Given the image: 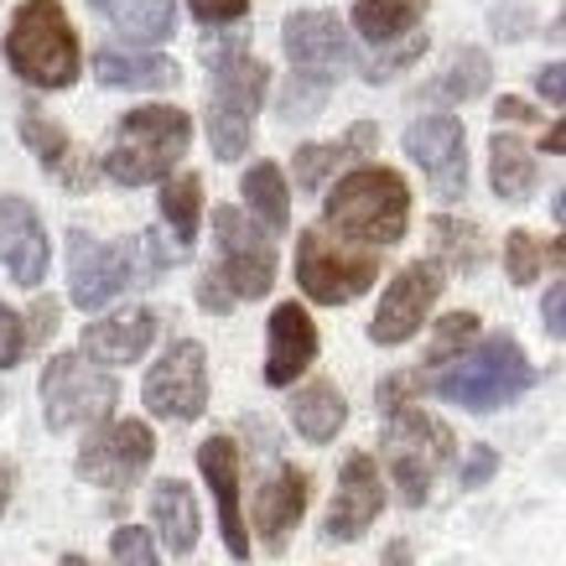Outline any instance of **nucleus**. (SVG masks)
I'll return each mask as SVG.
<instances>
[{
	"mask_svg": "<svg viewBox=\"0 0 566 566\" xmlns=\"http://www.w3.org/2000/svg\"><path fill=\"white\" fill-rule=\"evenodd\" d=\"M203 57L213 69V84H208V146H213L219 161H240L250 151V130H255V115L265 104V88H271V69L244 42H219Z\"/></svg>",
	"mask_w": 566,
	"mask_h": 566,
	"instance_id": "nucleus-1",
	"label": "nucleus"
},
{
	"mask_svg": "<svg viewBox=\"0 0 566 566\" xmlns=\"http://www.w3.org/2000/svg\"><path fill=\"white\" fill-rule=\"evenodd\" d=\"M6 63L21 84L32 88H69L84 73V52L73 36L57 0H21L11 32H6Z\"/></svg>",
	"mask_w": 566,
	"mask_h": 566,
	"instance_id": "nucleus-2",
	"label": "nucleus"
},
{
	"mask_svg": "<svg viewBox=\"0 0 566 566\" xmlns=\"http://www.w3.org/2000/svg\"><path fill=\"white\" fill-rule=\"evenodd\" d=\"M323 219L338 234H348V240L369 244V250H385L411 223V188L390 167H359V172L338 177V188L327 192Z\"/></svg>",
	"mask_w": 566,
	"mask_h": 566,
	"instance_id": "nucleus-3",
	"label": "nucleus"
},
{
	"mask_svg": "<svg viewBox=\"0 0 566 566\" xmlns=\"http://www.w3.org/2000/svg\"><path fill=\"white\" fill-rule=\"evenodd\" d=\"M192 146V120L177 104H146L130 109L115 130V146L104 156V177L120 188H146L161 182Z\"/></svg>",
	"mask_w": 566,
	"mask_h": 566,
	"instance_id": "nucleus-4",
	"label": "nucleus"
},
{
	"mask_svg": "<svg viewBox=\"0 0 566 566\" xmlns=\"http://www.w3.org/2000/svg\"><path fill=\"white\" fill-rule=\"evenodd\" d=\"M531 385H535V369L525 364L515 338H489V344H479L468 359H452V369H447L431 390L473 416H489V411H499V406H515Z\"/></svg>",
	"mask_w": 566,
	"mask_h": 566,
	"instance_id": "nucleus-5",
	"label": "nucleus"
},
{
	"mask_svg": "<svg viewBox=\"0 0 566 566\" xmlns=\"http://www.w3.org/2000/svg\"><path fill=\"white\" fill-rule=\"evenodd\" d=\"M115 400H120L115 375L84 364L78 354H57L42 369V416H48V431H73V427L109 421Z\"/></svg>",
	"mask_w": 566,
	"mask_h": 566,
	"instance_id": "nucleus-6",
	"label": "nucleus"
},
{
	"mask_svg": "<svg viewBox=\"0 0 566 566\" xmlns=\"http://www.w3.org/2000/svg\"><path fill=\"white\" fill-rule=\"evenodd\" d=\"M375 275H379L375 250H348V244L327 240L323 229H307L296 240V281L323 307H348L354 296L375 286Z\"/></svg>",
	"mask_w": 566,
	"mask_h": 566,
	"instance_id": "nucleus-7",
	"label": "nucleus"
},
{
	"mask_svg": "<svg viewBox=\"0 0 566 566\" xmlns=\"http://www.w3.org/2000/svg\"><path fill=\"white\" fill-rule=\"evenodd\" d=\"M385 447H390V473H395L400 499H406L411 510H421V504L431 499V479H437V468H442L447 452H452V431H447L442 421H431L427 411L400 406V411H390Z\"/></svg>",
	"mask_w": 566,
	"mask_h": 566,
	"instance_id": "nucleus-8",
	"label": "nucleus"
},
{
	"mask_svg": "<svg viewBox=\"0 0 566 566\" xmlns=\"http://www.w3.org/2000/svg\"><path fill=\"white\" fill-rule=\"evenodd\" d=\"M213 234H219V265L213 275L234 302L265 296L275 286V250L240 208H213Z\"/></svg>",
	"mask_w": 566,
	"mask_h": 566,
	"instance_id": "nucleus-9",
	"label": "nucleus"
},
{
	"mask_svg": "<svg viewBox=\"0 0 566 566\" xmlns=\"http://www.w3.org/2000/svg\"><path fill=\"white\" fill-rule=\"evenodd\" d=\"M208 406V354L203 344H172L146 375V411L156 421H198Z\"/></svg>",
	"mask_w": 566,
	"mask_h": 566,
	"instance_id": "nucleus-10",
	"label": "nucleus"
},
{
	"mask_svg": "<svg viewBox=\"0 0 566 566\" xmlns=\"http://www.w3.org/2000/svg\"><path fill=\"white\" fill-rule=\"evenodd\" d=\"M156 458V437L146 421H109L99 437H88L84 452H78V479L99 483L109 494H125L130 483L151 468Z\"/></svg>",
	"mask_w": 566,
	"mask_h": 566,
	"instance_id": "nucleus-11",
	"label": "nucleus"
},
{
	"mask_svg": "<svg viewBox=\"0 0 566 566\" xmlns=\"http://www.w3.org/2000/svg\"><path fill=\"white\" fill-rule=\"evenodd\" d=\"M442 286H447L442 265H431V260L406 265V271L385 286V296H379V312H375V323H369V338H375L379 348H395V344H406V338H416L421 323H427V312L437 307Z\"/></svg>",
	"mask_w": 566,
	"mask_h": 566,
	"instance_id": "nucleus-12",
	"label": "nucleus"
},
{
	"mask_svg": "<svg viewBox=\"0 0 566 566\" xmlns=\"http://www.w3.org/2000/svg\"><path fill=\"white\" fill-rule=\"evenodd\" d=\"M406 156L431 177V192L437 198H463L468 192V136L463 120L452 115H427L406 130Z\"/></svg>",
	"mask_w": 566,
	"mask_h": 566,
	"instance_id": "nucleus-13",
	"label": "nucleus"
},
{
	"mask_svg": "<svg viewBox=\"0 0 566 566\" xmlns=\"http://www.w3.org/2000/svg\"><path fill=\"white\" fill-rule=\"evenodd\" d=\"M125 286H136L130 275V250L125 244H99L84 229L69 234V296L73 307L99 312L104 302H115Z\"/></svg>",
	"mask_w": 566,
	"mask_h": 566,
	"instance_id": "nucleus-14",
	"label": "nucleus"
},
{
	"mask_svg": "<svg viewBox=\"0 0 566 566\" xmlns=\"http://www.w3.org/2000/svg\"><path fill=\"white\" fill-rule=\"evenodd\" d=\"M281 42L292 52L296 73H312V78H338V73L354 69V42H348L344 21L327 17V11H296L281 27Z\"/></svg>",
	"mask_w": 566,
	"mask_h": 566,
	"instance_id": "nucleus-15",
	"label": "nucleus"
},
{
	"mask_svg": "<svg viewBox=\"0 0 566 566\" xmlns=\"http://www.w3.org/2000/svg\"><path fill=\"white\" fill-rule=\"evenodd\" d=\"M385 510V479H379V463L369 452H354L338 473V494H333V510L323 520L327 541H359L369 525Z\"/></svg>",
	"mask_w": 566,
	"mask_h": 566,
	"instance_id": "nucleus-16",
	"label": "nucleus"
},
{
	"mask_svg": "<svg viewBox=\"0 0 566 566\" xmlns=\"http://www.w3.org/2000/svg\"><path fill=\"white\" fill-rule=\"evenodd\" d=\"M0 260L17 286H42L48 281V229L36 219V208L27 198H0Z\"/></svg>",
	"mask_w": 566,
	"mask_h": 566,
	"instance_id": "nucleus-17",
	"label": "nucleus"
},
{
	"mask_svg": "<svg viewBox=\"0 0 566 566\" xmlns=\"http://www.w3.org/2000/svg\"><path fill=\"white\" fill-rule=\"evenodd\" d=\"M198 473L208 479L213 489V504H219V531H223V546L234 562L250 556V531H244V515H240V447L229 437H208L198 447Z\"/></svg>",
	"mask_w": 566,
	"mask_h": 566,
	"instance_id": "nucleus-18",
	"label": "nucleus"
},
{
	"mask_svg": "<svg viewBox=\"0 0 566 566\" xmlns=\"http://www.w3.org/2000/svg\"><path fill=\"white\" fill-rule=\"evenodd\" d=\"M317 359V323L307 317V307L281 302L271 312V344H265V385L286 390L296 385V375Z\"/></svg>",
	"mask_w": 566,
	"mask_h": 566,
	"instance_id": "nucleus-19",
	"label": "nucleus"
},
{
	"mask_svg": "<svg viewBox=\"0 0 566 566\" xmlns=\"http://www.w3.org/2000/svg\"><path fill=\"white\" fill-rule=\"evenodd\" d=\"M307 473L302 468H275V479L255 494V531L265 551H281L286 535L296 531V520L307 515Z\"/></svg>",
	"mask_w": 566,
	"mask_h": 566,
	"instance_id": "nucleus-20",
	"label": "nucleus"
},
{
	"mask_svg": "<svg viewBox=\"0 0 566 566\" xmlns=\"http://www.w3.org/2000/svg\"><path fill=\"white\" fill-rule=\"evenodd\" d=\"M21 136H27V146L36 151V161H42L63 188H73V192L94 188V161H84L78 146L69 140V130H63L57 120H48L42 109H21Z\"/></svg>",
	"mask_w": 566,
	"mask_h": 566,
	"instance_id": "nucleus-21",
	"label": "nucleus"
},
{
	"mask_svg": "<svg viewBox=\"0 0 566 566\" xmlns=\"http://www.w3.org/2000/svg\"><path fill=\"white\" fill-rule=\"evenodd\" d=\"M156 338V317L146 307H130V312H115L104 323H88L84 327V354L94 364H136Z\"/></svg>",
	"mask_w": 566,
	"mask_h": 566,
	"instance_id": "nucleus-22",
	"label": "nucleus"
},
{
	"mask_svg": "<svg viewBox=\"0 0 566 566\" xmlns=\"http://www.w3.org/2000/svg\"><path fill=\"white\" fill-rule=\"evenodd\" d=\"M151 525L161 531V546L172 556H188L198 546L203 520H198V499H192V489L182 479H161L151 489Z\"/></svg>",
	"mask_w": 566,
	"mask_h": 566,
	"instance_id": "nucleus-23",
	"label": "nucleus"
},
{
	"mask_svg": "<svg viewBox=\"0 0 566 566\" xmlns=\"http://www.w3.org/2000/svg\"><path fill=\"white\" fill-rule=\"evenodd\" d=\"M94 78H99L104 88H172L177 63L172 57H156V52L99 48L94 52Z\"/></svg>",
	"mask_w": 566,
	"mask_h": 566,
	"instance_id": "nucleus-24",
	"label": "nucleus"
},
{
	"mask_svg": "<svg viewBox=\"0 0 566 566\" xmlns=\"http://www.w3.org/2000/svg\"><path fill=\"white\" fill-rule=\"evenodd\" d=\"M88 6L130 42H167L177 32L172 0H88Z\"/></svg>",
	"mask_w": 566,
	"mask_h": 566,
	"instance_id": "nucleus-25",
	"label": "nucleus"
},
{
	"mask_svg": "<svg viewBox=\"0 0 566 566\" xmlns=\"http://www.w3.org/2000/svg\"><path fill=\"white\" fill-rule=\"evenodd\" d=\"M344 421H348V400L338 385L312 379V385H302V390L292 395V427L302 431L307 442H333Z\"/></svg>",
	"mask_w": 566,
	"mask_h": 566,
	"instance_id": "nucleus-26",
	"label": "nucleus"
},
{
	"mask_svg": "<svg viewBox=\"0 0 566 566\" xmlns=\"http://www.w3.org/2000/svg\"><path fill=\"white\" fill-rule=\"evenodd\" d=\"M375 140H379V130L369 120H359L354 130H348V140H333V146H302V151H296V188L317 192V188H323V177L338 172L348 156L375 151Z\"/></svg>",
	"mask_w": 566,
	"mask_h": 566,
	"instance_id": "nucleus-27",
	"label": "nucleus"
},
{
	"mask_svg": "<svg viewBox=\"0 0 566 566\" xmlns=\"http://www.w3.org/2000/svg\"><path fill=\"white\" fill-rule=\"evenodd\" d=\"M244 203H250V213H255L271 234H281L286 223H292V192H286V177H281V167L275 161H255L250 172H244Z\"/></svg>",
	"mask_w": 566,
	"mask_h": 566,
	"instance_id": "nucleus-28",
	"label": "nucleus"
},
{
	"mask_svg": "<svg viewBox=\"0 0 566 566\" xmlns=\"http://www.w3.org/2000/svg\"><path fill=\"white\" fill-rule=\"evenodd\" d=\"M489 177H494V192L504 203H525L535 192V161L520 146V136H510V130L494 136V146H489Z\"/></svg>",
	"mask_w": 566,
	"mask_h": 566,
	"instance_id": "nucleus-29",
	"label": "nucleus"
},
{
	"mask_svg": "<svg viewBox=\"0 0 566 566\" xmlns=\"http://www.w3.org/2000/svg\"><path fill=\"white\" fill-rule=\"evenodd\" d=\"M421 11H427V0H359L354 6V27L379 48V42H395V36L411 32Z\"/></svg>",
	"mask_w": 566,
	"mask_h": 566,
	"instance_id": "nucleus-30",
	"label": "nucleus"
},
{
	"mask_svg": "<svg viewBox=\"0 0 566 566\" xmlns=\"http://www.w3.org/2000/svg\"><path fill=\"white\" fill-rule=\"evenodd\" d=\"M483 88H489V52L463 48V57H458L442 78H431L421 99H431V104H468V99H479Z\"/></svg>",
	"mask_w": 566,
	"mask_h": 566,
	"instance_id": "nucleus-31",
	"label": "nucleus"
},
{
	"mask_svg": "<svg viewBox=\"0 0 566 566\" xmlns=\"http://www.w3.org/2000/svg\"><path fill=\"white\" fill-rule=\"evenodd\" d=\"M161 219L172 223L177 244L188 250L198 240V219H203V182L198 177H172L167 188H161Z\"/></svg>",
	"mask_w": 566,
	"mask_h": 566,
	"instance_id": "nucleus-32",
	"label": "nucleus"
},
{
	"mask_svg": "<svg viewBox=\"0 0 566 566\" xmlns=\"http://www.w3.org/2000/svg\"><path fill=\"white\" fill-rule=\"evenodd\" d=\"M431 234H437V260H447L452 271H479L483 244H479V229H473V223L437 219L431 223Z\"/></svg>",
	"mask_w": 566,
	"mask_h": 566,
	"instance_id": "nucleus-33",
	"label": "nucleus"
},
{
	"mask_svg": "<svg viewBox=\"0 0 566 566\" xmlns=\"http://www.w3.org/2000/svg\"><path fill=\"white\" fill-rule=\"evenodd\" d=\"M546 255L562 260V240L546 250V244L535 240V234H525V229H515V234L504 240V271H510V281H515V286L535 281V275H541V265H546Z\"/></svg>",
	"mask_w": 566,
	"mask_h": 566,
	"instance_id": "nucleus-34",
	"label": "nucleus"
},
{
	"mask_svg": "<svg viewBox=\"0 0 566 566\" xmlns=\"http://www.w3.org/2000/svg\"><path fill=\"white\" fill-rule=\"evenodd\" d=\"M479 338V317L473 312H452V317H442L437 323V338H431L427 348V364H452L463 359V348Z\"/></svg>",
	"mask_w": 566,
	"mask_h": 566,
	"instance_id": "nucleus-35",
	"label": "nucleus"
},
{
	"mask_svg": "<svg viewBox=\"0 0 566 566\" xmlns=\"http://www.w3.org/2000/svg\"><path fill=\"white\" fill-rule=\"evenodd\" d=\"M323 104H327V78H312V73H292V84L281 88L275 109H281V120H312V115H317Z\"/></svg>",
	"mask_w": 566,
	"mask_h": 566,
	"instance_id": "nucleus-36",
	"label": "nucleus"
},
{
	"mask_svg": "<svg viewBox=\"0 0 566 566\" xmlns=\"http://www.w3.org/2000/svg\"><path fill=\"white\" fill-rule=\"evenodd\" d=\"M421 52H427V32H421V36H406V42H395V48L385 52V57H369V63H364L359 73L369 78V84H385V78H395L400 69L421 63Z\"/></svg>",
	"mask_w": 566,
	"mask_h": 566,
	"instance_id": "nucleus-37",
	"label": "nucleus"
},
{
	"mask_svg": "<svg viewBox=\"0 0 566 566\" xmlns=\"http://www.w3.org/2000/svg\"><path fill=\"white\" fill-rule=\"evenodd\" d=\"M109 556H115V566H156L151 531H140V525H120V531L109 535Z\"/></svg>",
	"mask_w": 566,
	"mask_h": 566,
	"instance_id": "nucleus-38",
	"label": "nucleus"
},
{
	"mask_svg": "<svg viewBox=\"0 0 566 566\" xmlns=\"http://www.w3.org/2000/svg\"><path fill=\"white\" fill-rule=\"evenodd\" d=\"M27 323H21V312L0 307V369H17L21 354H27Z\"/></svg>",
	"mask_w": 566,
	"mask_h": 566,
	"instance_id": "nucleus-39",
	"label": "nucleus"
},
{
	"mask_svg": "<svg viewBox=\"0 0 566 566\" xmlns=\"http://www.w3.org/2000/svg\"><path fill=\"white\" fill-rule=\"evenodd\" d=\"M499 473V452L494 447H468L463 452V468H458V479H463V489H483V483Z\"/></svg>",
	"mask_w": 566,
	"mask_h": 566,
	"instance_id": "nucleus-40",
	"label": "nucleus"
},
{
	"mask_svg": "<svg viewBox=\"0 0 566 566\" xmlns=\"http://www.w3.org/2000/svg\"><path fill=\"white\" fill-rule=\"evenodd\" d=\"M188 11L203 21V27H234V21H244L250 0H188Z\"/></svg>",
	"mask_w": 566,
	"mask_h": 566,
	"instance_id": "nucleus-41",
	"label": "nucleus"
},
{
	"mask_svg": "<svg viewBox=\"0 0 566 566\" xmlns=\"http://www.w3.org/2000/svg\"><path fill=\"white\" fill-rule=\"evenodd\" d=\"M411 390H421V375H390L385 385H379V411L390 416V411H400L406 406V395Z\"/></svg>",
	"mask_w": 566,
	"mask_h": 566,
	"instance_id": "nucleus-42",
	"label": "nucleus"
},
{
	"mask_svg": "<svg viewBox=\"0 0 566 566\" xmlns=\"http://www.w3.org/2000/svg\"><path fill=\"white\" fill-rule=\"evenodd\" d=\"M198 302H203V312H229L234 307V296L223 292V281L213 271H203V281H198Z\"/></svg>",
	"mask_w": 566,
	"mask_h": 566,
	"instance_id": "nucleus-43",
	"label": "nucleus"
},
{
	"mask_svg": "<svg viewBox=\"0 0 566 566\" xmlns=\"http://www.w3.org/2000/svg\"><path fill=\"white\" fill-rule=\"evenodd\" d=\"M562 312H566V286L556 281V286L546 292V307H541V317H546V333H551V338H562V333H566Z\"/></svg>",
	"mask_w": 566,
	"mask_h": 566,
	"instance_id": "nucleus-44",
	"label": "nucleus"
},
{
	"mask_svg": "<svg viewBox=\"0 0 566 566\" xmlns=\"http://www.w3.org/2000/svg\"><path fill=\"white\" fill-rule=\"evenodd\" d=\"M535 88H541V99L562 104V99H566V69H562V63H551V69H541V78H535Z\"/></svg>",
	"mask_w": 566,
	"mask_h": 566,
	"instance_id": "nucleus-45",
	"label": "nucleus"
},
{
	"mask_svg": "<svg viewBox=\"0 0 566 566\" xmlns=\"http://www.w3.org/2000/svg\"><path fill=\"white\" fill-rule=\"evenodd\" d=\"M32 333H36V338H52V333H57V302H52V296H48V302H36L27 338H32Z\"/></svg>",
	"mask_w": 566,
	"mask_h": 566,
	"instance_id": "nucleus-46",
	"label": "nucleus"
},
{
	"mask_svg": "<svg viewBox=\"0 0 566 566\" xmlns=\"http://www.w3.org/2000/svg\"><path fill=\"white\" fill-rule=\"evenodd\" d=\"M494 115H499V125L510 120V125H525V120H535V109L525 99H510V94H504V99L494 104Z\"/></svg>",
	"mask_w": 566,
	"mask_h": 566,
	"instance_id": "nucleus-47",
	"label": "nucleus"
},
{
	"mask_svg": "<svg viewBox=\"0 0 566 566\" xmlns=\"http://www.w3.org/2000/svg\"><path fill=\"white\" fill-rule=\"evenodd\" d=\"M385 566H411V546H406V541H395V546L385 551Z\"/></svg>",
	"mask_w": 566,
	"mask_h": 566,
	"instance_id": "nucleus-48",
	"label": "nucleus"
},
{
	"mask_svg": "<svg viewBox=\"0 0 566 566\" xmlns=\"http://www.w3.org/2000/svg\"><path fill=\"white\" fill-rule=\"evenodd\" d=\"M546 151H551V156L566 151V130H562V125H551V130H546Z\"/></svg>",
	"mask_w": 566,
	"mask_h": 566,
	"instance_id": "nucleus-49",
	"label": "nucleus"
},
{
	"mask_svg": "<svg viewBox=\"0 0 566 566\" xmlns=\"http://www.w3.org/2000/svg\"><path fill=\"white\" fill-rule=\"evenodd\" d=\"M6 504H11V473L0 468V515H6Z\"/></svg>",
	"mask_w": 566,
	"mask_h": 566,
	"instance_id": "nucleus-50",
	"label": "nucleus"
},
{
	"mask_svg": "<svg viewBox=\"0 0 566 566\" xmlns=\"http://www.w3.org/2000/svg\"><path fill=\"white\" fill-rule=\"evenodd\" d=\"M57 566H94V562H84V556H63Z\"/></svg>",
	"mask_w": 566,
	"mask_h": 566,
	"instance_id": "nucleus-51",
	"label": "nucleus"
}]
</instances>
